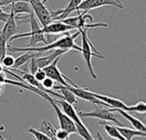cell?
Listing matches in <instances>:
<instances>
[{
  "mask_svg": "<svg viewBox=\"0 0 146 140\" xmlns=\"http://www.w3.org/2000/svg\"><path fill=\"white\" fill-rule=\"evenodd\" d=\"M80 34V32L78 31L75 33L70 35V34H65L62 38L50 43V44H46L44 46L40 47H15L11 45H7V50L9 52H19V51H36V52H45L48 50H52L56 49H62V50H75L77 51L81 50V48L75 44L74 39Z\"/></svg>",
  "mask_w": 146,
  "mask_h": 140,
  "instance_id": "obj_1",
  "label": "cell"
},
{
  "mask_svg": "<svg viewBox=\"0 0 146 140\" xmlns=\"http://www.w3.org/2000/svg\"><path fill=\"white\" fill-rule=\"evenodd\" d=\"M29 22L31 26V31L28 33H20V34H15L13 37L9 38V41H13L16 38H25V37H30V42L27 45V47H34L37 46V44L40 42L44 43V44H48L46 38H45V34L42 30V27L39 26L38 21L36 19V16L34 13H31L29 15Z\"/></svg>",
  "mask_w": 146,
  "mask_h": 140,
  "instance_id": "obj_2",
  "label": "cell"
},
{
  "mask_svg": "<svg viewBox=\"0 0 146 140\" xmlns=\"http://www.w3.org/2000/svg\"><path fill=\"white\" fill-rule=\"evenodd\" d=\"M80 35H81V50L80 52L83 55V58L85 60V62H86L87 68L92 76V78L94 80H97V74H95V71L92 68V56H96V57H99L104 59V56L99 53L96 48L92 45V44L91 43L90 39L87 37V29H82L80 30Z\"/></svg>",
  "mask_w": 146,
  "mask_h": 140,
  "instance_id": "obj_3",
  "label": "cell"
},
{
  "mask_svg": "<svg viewBox=\"0 0 146 140\" xmlns=\"http://www.w3.org/2000/svg\"><path fill=\"white\" fill-rule=\"evenodd\" d=\"M63 22L72 26L74 29L82 30V29H89V28H95V27H108L107 24L103 22L98 23H92L93 21V18L91 15H88L86 12H83L82 14L79 13L78 16L74 17H67L63 20H61Z\"/></svg>",
  "mask_w": 146,
  "mask_h": 140,
  "instance_id": "obj_4",
  "label": "cell"
},
{
  "mask_svg": "<svg viewBox=\"0 0 146 140\" xmlns=\"http://www.w3.org/2000/svg\"><path fill=\"white\" fill-rule=\"evenodd\" d=\"M94 109L92 111L89 112H83L80 111L78 112V115L80 118H87V117H92V118H97L100 119L101 121H105L108 122H114L116 126L121 127L123 126L122 123L119 121L117 119L116 115L110 111V109H106V106L104 105H98L96 104H93Z\"/></svg>",
  "mask_w": 146,
  "mask_h": 140,
  "instance_id": "obj_5",
  "label": "cell"
},
{
  "mask_svg": "<svg viewBox=\"0 0 146 140\" xmlns=\"http://www.w3.org/2000/svg\"><path fill=\"white\" fill-rule=\"evenodd\" d=\"M46 100H48L50 104L52 105L55 112H56V115L57 116V119H58V122H59V126H60V128H62L66 131H68L70 134L71 133H74V134H78L77 133V130H76V127H75V124L74 122L58 107L57 104H56L53 99H52V97L50 95H49L46 98Z\"/></svg>",
  "mask_w": 146,
  "mask_h": 140,
  "instance_id": "obj_6",
  "label": "cell"
},
{
  "mask_svg": "<svg viewBox=\"0 0 146 140\" xmlns=\"http://www.w3.org/2000/svg\"><path fill=\"white\" fill-rule=\"evenodd\" d=\"M25 1L30 3L35 16H37V19L38 20L42 27L48 25L53 21L50 15V11L45 7L44 3H43L42 0H25Z\"/></svg>",
  "mask_w": 146,
  "mask_h": 140,
  "instance_id": "obj_7",
  "label": "cell"
},
{
  "mask_svg": "<svg viewBox=\"0 0 146 140\" xmlns=\"http://www.w3.org/2000/svg\"><path fill=\"white\" fill-rule=\"evenodd\" d=\"M103 6H115L119 9L124 8L121 2L118 0H82L77 8V11L78 13H80V10L87 12L91 9H94Z\"/></svg>",
  "mask_w": 146,
  "mask_h": 140,
  "instance_id": "obj_8",
  "label": "cell"
},
{
  "mask_svg": "<svg viewBox=\"0 0 146 140\" xmlns=\"http://www.w3.org/2000/svg\"><path fill=\"white\" fill-rule=\"evenodd\" d=\"M62 57V56L56 57L50 64H49L48 66H46L45 68H44L43 69L44 70L45 74H46V76L51 78L55 82H57L59 83L60 85H62L64 86H70L67 81H66V79H65V75H63L62 74V72L59 70L58 67H57V63H58V61L60 60V58ZM72 86V85H71Z\"/></svg>",
  "mask_w": 146,
  "mask_h": 140,
  "instance_id": "obj_9",
  "label": "cell"
},
{
  "mask_svg": "<svg viewBox=\"0 0 146 140\" xmlns=\"http://www.w3.org/2000/svg\"><path fill=\"white\" fill-rule=\"evenodd\" d=\"M68 88L76 96V98H81L82 100H85V101H87L89 103H92V104H98V105H104V106H106L108 107V105L104 103L103 101L99 100L98 98H95L92 92L86 90V89H84L82 87H80L78 86H68Z\"/></svg>",
  "mask_w": 146,
  "mask_h": 140,
  "instance_id": "obj_10",
  "label": "cell"
},
{
  "mask_svg": "<svg viewBox=\"0 0 146 140\" xmlns=\"http://www.w3.org/2000/svg\"><path fill=\"white\" fill-rule=\"evenodd\" d=\"M42 30L44 34H59L62 33H67L70 30H74V28L61 20H56L43 27Z\"/></svg>",
  "mask_w": 146,
  "mask_h": 140,
  "instance_id": "obj_11",
  "label": "cell"
},
{
  "mask_svg": "<svg viewBox=\"0 0 146 140\" xmlns=\"http://www.w3.org/2000/svg\"><path fill=\"white\" fill-rule=\"evenodd\" d=\"M52 99H53V101L56 103V104H59L61 107H62V111L74 122V124L75 125H80V126H81V125H84V123H83V121H81V118L79 116V115H78V112L75 110V109H74V107L73 106V104H69V103H68L67 101H65V100H63V99H61V98H59V99H56V98L54 97H52Z\"/></svg>",
  "mask_w": 146,
  "mask_h": 140,
  "instance_id": "obj_12",
  "label": "cell"
},
{
  "mask_svg": "<svg viewBox=\"0 0 146 140\" xmlns=\"http://www.w3.org/2000/svg\"><path fill=\"white\" fill-rule=\"evenodd\" d=\"M82 0H70L68 5L64 9H61L55 11H50V15L53 21L56 20H63L67 18L72 12L77 10L78 6L81 3Z\"/></svg>",
  "mask_w": 146,
  "mask_h": 140,
  "instance_id": "obj_13",
  "label": "cell"
},
{
  "mask_svg": "<svg viewBox=\"0 0 146 140\" xmlns=\"http://www.w3.org/2000/svg\"><path fill=\"white\" fill-rule=\"evenodd\" d=\"M17 31H18V27H17L16 21H15V15H14L13 9H12L11 4H10L9 15L8 19L6 20V21L4 22V26L0 33L2 34H3L4 37L6 38L7 41H9L11 37H13L15 34H16Z\"/></svg>",
  "mask_w": 146,
  "mask_h": 140,
  "instance_id": "obj_14",
  "label": "cell"
},
{
  "mask_svg": "<svg viewBox=\"0 0 146 140\" xmlns=\"http://www.w3.org/2000/svg\"><path fill=\"white\" fill-rule=\"evenodd\" d=\"M110 111H112V112H117L121 116H123L126 120H127L130 122V124L134 127V129H137L139 131L146 133V128L145 123L142 121H140L139 119H138V118L133 116L132 115H130L127 111H126L124 109H115V108H110Z\"/></svg>",
  "mask_w": 146,
  "mask_h": 140,
  "instance_id": "obj_15",
  "label": "cell"
},
{
  "mask_svg": "<svg viewBox=\"0 0 146 140\" xmlns=\"http://www.w3.org/2000/svg\"><path fill=\"white\" fill-rule=\"evenodd\" d=\"M68 50H62V49H56L54 51L47 56H42V57H36V63L38 68H44L49 64H50L56 57L62 56L63 54L67 53Z\"/></svg>",
  "mask_w": 146,
  "mask_h": 140,
  "instance_id": "obj_16",
  "label": "cell"
},
{
  "mask_svg": "<svg viewBox=\"0 0 146 140\" xmlns=\"http://www.w3.org/2000/svg\"><path fill=\"white\" fill-rule=\"evenodd\" d=\"M92 95L98 98L99 100L103 101L104 103H105L108 107L110 108H115V109H124V110H127V106L126 104H124L122 101L119 100V99H116L115 98H111V97H109V96H105V95H101V94H98V93H95V92H92Z\"/></svg>",
  "mask_w": 146,
  "mask_h": 140,
  "instance_id": "obj_17",
  "label": "cell"
},
{
  "mask_svg": "<svg viewBox=\"0 0 146 140\" xmlns=\"http://www.w3.org/2000/svg\"><path fill=\"white\" fill-rule=\"evenodd\" d=\"M25 53L19 56L16 59H15V63L11 68H19L21 66L24 65L27 62H29L33 57H38L41 56L42 52H36V51H24Z\"/></svg>",
  "mask_w": 146,
  "mask_h": 140,
  "instance_id": "obj_18",
  "label": "cell"
},
{
  "mask_svg": "<svg viewBox=\"0 0 146 140\" xmlns=\"http://www.w3.org/2000/svg\"><path fill=\"white\" fill-rule=\"evenodd\" d=\"M53 88L55 90H56L62 96V99L67 101L68 103L71 104H77V98L76 96L68 88V86H64L62 85H54Z\"/></svg>",
  "mask_w": 146,
  "mask_h": 140,
  "instance_id": "obj_19",
  "label": "cell"
},
{
  "mask_svg": "<svg viewBox=\"0 0 146 140\" xmlns=\"http://www.w3.org/2000/svg\"><path fill=\"white\" fill-rule=\"evenodd\" d=\"M117 129L119 131V133H121V135L124 138V139L131 140L134 139L135 137H143L145 138L146 133L139 131L137 129H132V128H128V127H124L123 126L121 127H117Z\"/></svg>",
  "mask_w": 146,
  "mask_h": 140,
  "instance_id": "obj_20",
  "label": "cell"
},
{
  "mask_svg": "<svg viewBox=\"0 0 146 140\" xmlns=\"http://www.w3.org/2000/svg\"><path fill=\"white\" fill-rule=\"evenodd\" d=\"M11 8L13 9L14 15H16L18 14H28L30 15L33 13V9L30 3L27 1H17L11 4Z\"/></svg>",
  "mask_w": 146,
  "mask_h": 140,
  "instance_id": "obj_21",
  "label": "cell"
},
{
  "mask_svg": "<svg viewBox=\"0 0 146 140\" xmlns=\"http://www.w3.org/2000/svg\"><path fill=\"white\" fill-rule=\"evenodd\" d=\"M98 124L102 125L104 127V130L107 132L108 135L115 139H120V140H125L124 138L121 135V133H119L117 127H115L114 125H110V123H108V121H99Z\"/></svg>",
  "mask_w": 146,
  "mask_h": 140,
  "instance_id": "obj_22",
  "label": "cell"
},
{
  "mask_svg": "<svg viewBox=\"0 0 146 140\" xmlns=\"http://www.w3.org/2000/svg\"><path fill=\"white\" fill-rule=\"evenodd\" d=\"M39 130L41 132H43L45 135H47L50 139L55 140L56 139V129L52 126V124L50 122H49L48 121L44 120L43 121L40 125H39Z\"/></svg>",
  "mask_w": 146,
  "mask_h": 140,
  "instance_id": "obj_23",
  "label": "cell"
},
{
  "mask_svg": "<svg viewBox=\"0 0 146 140\" xmlns=\"http://www.w3.org/2000/svg\"><path fill=\"white\" fill-rule=\"evenodd\" d=\"M127 112H136L140 114H145L146 111V104L144 102H139L134 105L127 106Z\"/></svg>",
  "mask_w": 146,
  "mask_h": 140,
  "instance_id": "obj_24",
  "label": "cell"
},
{
  "mask_svg": "<svg viewBox=\"0 0 146 140\" xmlns=\"http://www.w3.org/2000/svg\"><path fill=\"white\" fill-rule=\"evenodd\" d=\"M7 42L8 41L4 35L0 33V62L7 53Z\"/></svg>",
  "mask_w": 146,
  "mask_h": 140,
  "instance_id": "obj_25",
  "label": "cell"
},
{
  "mask_svg": "<svg viewBox=\"0 0 146 140\" xmlns=\"http://www.w3.org/2000/svg\"><path fill=\"white\" fill-rule=\"evenodd\" d=\"M28 133H30L31 134H33L35 138V139L38 140H48L50 139V138L45 135L43 132H41L40 130H37L35 128L30 127L28 129Z\"/></svg>",
  "mask_w": 146,
  "mask_h": 140,
  "instance_id": "obj_26",
  "label": "cell"
},
{
  "mask_svg": "<svg viewBox=\"0 0 146 140\" xmlns=\"http://www.w3.org/2000/svg\"><path fill=\"white\" fill-rule=\"evenodd\" d=\"M2 65L3 66V68H10L13 67L14 63H15V58L10 56V55H5L3 56V58L1 61Z\"/></svg>",
  "mask_w": 146,
  "mask_h": 140,
  "instance_id": "obj_27",
  "label": "cell"
},
{
  "mask_svg": "<svg viewBox=\"0 0 146 140\" xmlns=\"http://www.w3.org/2000/svg\"><path fill=\"white\" fill-rule=\"evenodd\" d=\"M41 84H42L43 87H44L45 90H51V89L53 88L54 85H55V81H54L51 78L46 76V77L41 81Z\"/></svg>",
  "mask_w": 146,
  "mask_h": 140,
  "instance_id": "obj_28",
  "label": "cell"
},
{
  "mask_svg": "<svg viewBox=\"0 0 146 140\" xmlns=\"http://www.w3.org/2000/svg\"><path fill=\"white\" fill-rule=\"evenodd\" d=\"M69 135H70V133L68 131H66V130H64L62 128H60V129L56 130V139H68Z\"/></svg>",
  "mask_w": 146,
  "mask_h": 140,
  "instance_id": "obj_29",
  "label": "cell"
},
{
  "mask_svg": "<svg viewBox=\"0 0 146 140\" xmlns=\"http://www.w3.org/2000/svg\"><path fill=\"white\" fill-rule=\"evenodd\" d=\"M33 76L35 77V79L38 81L41 82L46 77V74H45V72H44V70L43 68H38L36 70V72L33 74Z\"/></svg>",
  "mask_w": 146,
  "mask_h": 140,
  "instance_id": "obj_30",
  "label": "cell"
},
{
  "mask_svg": "<svg viewBox=\"0 0 146 140\" xmlns=\"http://www.w3.org/2000/svg\"><path fill=\"white\" fill-rule=\"evenodd\" d=\"M9 15V14L6 13L3 9H1V8H0V21H2V22H5V21H6V20L8 19Z\"/></svg>",
  "mask_w": 146,
  "mask_h": 140,
  "instance_id": "obj_31",
  "label": "cell"
},
{
  "mask_svg": "<svg viewBox=\"0 0 146 140\" xmlns=\"http://www.w3.org/2000/svg\"><path fill=\"white\" fill-rule=\"evenodd\" d=\"M3 83H2V82H0V98H1V95H2V93H3Z\"/></svg>",
  "mask_w": 146,
  "mask_h": 140,
  "instance_id": "obj_32",
  "label": "cell"
},
{
  "mask_svg": "<svg viewBox=\"0 0 146 140\" xmlns=\"http://www.w3.org/2000/svg\"><path fill=\"white\" fill-rule=\"evenodd\" d=\"M3 71V66L2 65V63L0 62V73H2Z\"/></svg>",
  "mask_w": 146,
  "mask_h": 140,
  "instance_id": "obj_33",
  "label": "cell"
},
{
  "mask_svg": "<svg viewBox=\"0 0 146 140\" xmlns=\"http://www.w3.org/2000/svg\"><path fill=\"white\" fill-rule=\"evenodd\" d=\"M47 1H49V0H43V3H46Z\"/></svg>",
  "mask_w": 146,
  "mask_h": 140,
  "instance_id": "obj_34",
  "label": "cell"
},
{
  "mask_svg": "<svg viewBox=\"0 0 146 140\" xmlns=\"http://www.w3.org/2000/svg\"><path fill=\"white\" fill-rule=\"evenodd\" d=\"M118 1H120V0H118Z\"/></svg>",
  "mask_w": 146,
  "mask_h": 140,
  "instance_id": "obj_35",
  "label": "cell"
}]
</instances>
